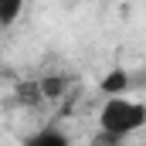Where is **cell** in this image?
<instances>
[{
    "mask_svg": "<svg viewBox=\"0 0 146 146\" xmlns=\"http://www.w3.org/2000/svg\"><path fill=\"white\" fill-rule=\"evenodd\" d=\"M143 122H146V106L126 99V95L106 99V106L99 112V133H109V136H119V139L143 129Z\"/></svg>",
    "mask_w": 146,
    "mask_h": 146,
    "instance_id": "1",
    "label": "cell"
},
{
    "mask_svg": "<svg viewBox=\"0 0 146 146\" xmlns=\"http://www.w3.org/2000/svg\"><path fill=\"white\" fill-rule=\"evenodd\" d=\"M24 146H72V136L58 126H41L37 133L24 136Z\"/></svg>",
    "mask_w": 146,
    "mask_h": 146,
    "instance_id": "2",
    "label": "cell"
},
{
    "mask_svg": "<svg viewBox=\"0 0 146 146\" xmlns=\"http://www.w3.org/2000/svg\"><path fill=\"white\" fill-rule=\"evenodd\" d=\"M99 88H102L109 99H112V95H122V92H129V72H126V68H112V72L102 78V85H99Z\"/></svg>",
    "mask_w": 146,
    "mask_h": 146,
    "instance_id": "3",
    "label": "cell"
},
{
    "mask_svg": "<svg viewBox=\"0 0 146 146\" xmlns=\"http://www.w3.org/2000/svg\"><path fill=\"white\" fill-rule=\"evenodd\" d=\"M14 102H17V106H41V102H44V99H41V88H37V78H34V82H21V85H17Z\"/></svg>",
    "mask_w": 146,
    "mask_h": 146,
    "instance_id": "4",
    "label": "cell"
},
{
    "mask_svg": "<svg viewBox=\"0 0 146 146\" xmlns=\"http://www.w3.org/2000/svg\"><path fill=\"white\" fill-rule=\"evenodd\" d=\"M65 78L61 75H44V78H37V88H41V99H61L65 95Z\"/></svg>",
    "mask_w": 146,
    "mask_h": 146,
    "instance_id": "5",
    "label": "cell"
},
{
    "mask_svg": "<svg viewBox=\"0 0 146 146\" xmlns=\"http://www.w3.org/2000/svg\"><path fill=\"white\" fill-rule=\"evenodd\" d=\"M21 10H24V0H0V27L17 24Z\"/></svg>",
    "mask_w": 146,
    "mask_h": 146,
    "instance_id": "6",
    "label": "cell"
},
{
    "mask_svg": "<svg viewBox=\"0 0 146 146\" xmlns=\"http://www.w3.org/2000/svg\"><path fill=\"white\" fill-rule=\"evenodd\" d=\"M119 143H122L119 136H109V133H95V136H92V143H88V146H119Z\"/></svg>",
    "mask_w": 146,
    "mask_h": 146,
    "instance_id": "7",
    "label": "cell"
}]
</instances>
